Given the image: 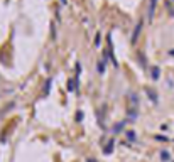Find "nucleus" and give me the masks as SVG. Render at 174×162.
<instances>
[{
  "instance_id": "obj_7",
  "label": "nucleus",
  "mask_w": 174,
  "mask_h": 162,
  "mask_svg": "<svg viewBox=\"0 0 174 162\" xmlns=\"http://www.w3.org/2000/svg\"><path fill=\"white\" fill-rule=\"evenodd\" d=\"M127 137L130 139V140H135V135H134V132H127Z\"/></svg>"
},
{
  "instance_id": "obj_11",
  "label": "nucleus",
  "mask_w": 174,
  "mask_h": 162,
  "mask_svg": "<svg viewBox=\"0 0 174 162\" xmlns=\"http://www.w3.org/2000/svg\"><path fill=\"white\" fill-rule=\"evenodd\" d=\"M66 2H68V0H61V4H66Z\"/></svg>"
},
{
  "instance_id": "obj_4",
  "label": "nucleus",
  "mask_w": 174,
  "mask_h": 162,
  "mask_svg": "<svg viewBox=\"0 0 174 162\" xmlns=\"http://www.w3.org/2000/svg\"><path fill=\"white\" fill-rule=\"evenodd\" d=\"M155 2H157V0H150V5H149V19H152V15H154V10H155Z\"/></svg>"
},
{
  "instance_id": "obj_2",
  "label": "nucleus",
  "mask_w": 174,
  "mask_h": 162,
  "mask_svg": "<svg viewBox=\"0 0 174 162\" xmlns=\"http://www.w3.org/2000/svg\"><path fill=\"white\" fill-rule=\"evenodd\" d=\"M140 29H142V22H139V24L135 26V31H134V34H132V44H135V42H137V36L140 34Z\"/></svg>"
},
{
  "instance_id": "obj_9",
  "label": "nucleus",
  "mask_w": 174,
  "mask_h": 162,
  "mask_svg": "<svg viewBox=\"0 0 174 162\" xmlns=\"http://www.w3.org/2000/svg\"><path fill=\"white\" fill-rule=\"evenodd\" d=\"M76 118H78V122H81V118H83V115H81V112H78V113H76Z\"/></svg>"
},
{
  "instance_id": "obj_1",
  "label": "nucleus",
  "mask_w": 174,
  "mask_h": 162,
  "mask_svg": "<svg viewBox=\"0 0 174 162\" xmlns=\"http://www.w3.org/2000/svg\"><path fill=\"white\" fill-rule=\"evenodd\" d=\"M128 100H130V107H132V108H137V107H139V98H137V95H135V93H130V95H128Z\"/></svg>"
},
{
  "instance_id": "obj_6",
  "label": "nucleus",
  "mask_w": 174,
  "mask_h": 162,
  "mask_svg": "<svg viewBox=\"0 0 174 162\" xmlns=\"http://www.w3.org/2000/svg\"><path fill=\"white\" fill-rule=\"evenodd\" d=\"M112 150H113V140H112V142H108L107 148H105V150H103V152H105V154H110V152H112Z\"/></svg>"
},
{
  "instance_id": "obj_10",
  "label": "nucleus",
  "mask_w": 174,
  "mask_h": 162,
  "mask_svg": "<svg viewBox=\"0 0 174 162\" xmlns=\"http://www.w3.org/2000/svg\"><path fill=\"white\" fill-rule=\"evenodd\" d=\"M86 162H95V159H88V161Z\"/></svg>"
},
{
  "instance_id": "obj_3",
  "label": "nucleus",
  "mask_w": 174,
  "mask_h": 162,
  "mask_svg": "<svg viewBox=\"0 0 174 162\" xmlns=\"http://www.w3.org/2000/svg\"><path fill=\"white\" fill-rule=\"evenodd\" d=\"M150 76H152V80H154V81L159 80V76H161V69H159V66H154V68H152V71H150Z\"/></svg>"
},
{
  "instance_id": "obj_5",
  "label": "nucleus",
  "mask_w": 174,
  "mask_h": 162,
  "mask_svg": "<svg viewBox=\"0 0 174 162\" xmlns=\"http://www.w3.org/2000/svg\"><path fill=\"white\" fill-rule=\"evenodd\" d=\"M161 159H162V162H168L169 159H171L169 152H166V150H161Z\"/></svg>"
},
{
  "instance_id": "obj_8",
  "label": "nucleus",
  "mask_w": 174,
  "mask_h": 162,
  "mask_svg": "<svg viewBox=\"0 0 174 162\" xmlns=\"http://www.w3.org/2000/svg\"><path fill=\"white\" fill-rule=\"evenodd\" d=\"M68 88H69V91H73V90H74V86H73V80L68 83Z\"/></svg>"
}]
</instances>
